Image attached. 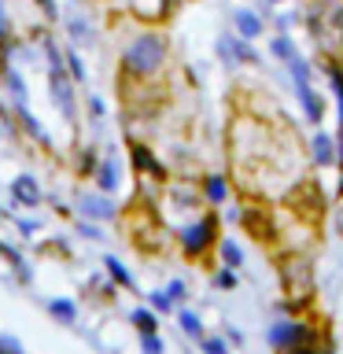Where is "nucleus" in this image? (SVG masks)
Returning a JSON list of instances; mask_svg holds the SVG:
<instances>
[{
  "mask_svg": "<svg viewBox=\"0 0 343 354\" xmlns=\"http://www.w3.org/2000/svg\"><path fill=\"white\" fill-rule=\"evenodd\" d=\"M306 26L321 55H343V0H310Z\"/></svg>",
  "mask_w": 343,
  "mask_h": 354,
  "instance_id": "obj_1",
  "label": "nucleus"
},
{
  "mask_svg": "<svg viewBox=\"0 0 343 354\" xmlns=\"http://www.w3.org/2000/svg\"><path fill=\"white\" fill-rule=\"evenodd\" d=\"M163 63H166V37H159V33H140V37H133L126 44V52H122V66L137 77L155 74Z\"/></svg>",
  "mask_w": 343,
  "mask_h": 354,
  "instance_id": "obj_2",
  "label": "nucleus"
},
{
  "mask_svg": "<svg viewBox=\"0 0 343 354\" xmlns=\"http://www.w3.org/2000/svg\"><path fill=\"white\" fill-rule=\"evenodd\" d=\"M281 288L292 303H306L314 295V270H310V262L299 259V254H288L281 262Z\"/></svg>",
  "mask_w": 343,
  "mask_h": 354,
  "instance_id": "obj_3",
  "label": "nucleus"
},
{
  "mask_svg": "<svg viewBox=\"0 0 343 354\" xmlns=\"http://www.w3.org/2000/svg\"><path fill=\"white\" fill-rule=\"evenodd\" d=\"M214 229H218V221H214V218H203L199 225L185 229V232H181V248H185V254H203V251H207V243L214 240Z\"/></svg>",
  "mask_w": 343,
  "mask_h": 354,
  "instance_id": "obj_4",
  "label": "nucleus"
},
{
  "mask_svg": "<svg viewBox=\"0 0 343 354\" xmlns=\"http://www.w3.org/2000/svg\"><path fill=\"white\" fill-rule=\"evenodd\" d=\"M52 100H55V107H59L63 118H74V85H71V77L63 74V66L52 71Z\"/></svg>",
  "mask_w": 343,
  "mask_h": 354,
  "instance_id": "obj_5",
  "label": "nucleus"
},
{
  "mask_svg": "<svg viewBox=\"0 0 343 354\" xmlns=\"http://www.w3.org/2000/svg\"><path fill=\"white\" fill-rule=\"evenodd\" d=\"M270 343L273 347H295V343H306V328L292 325V321H277L270 328Z\"/></svg>",
  "mask_w": 343,
  "mask_h": 354,
  "instance_id": "obj_6",
  "label": "nucleus"
},
{
  "mask_svg": "<svg viewBox=\"0 0 343 354\" xmlns=\"http://www.w3.org/2000/svg\"><path fill=\"white\" fill-rule=\"evenodd\" d=\"M133 15L144 19V22H163L170 15V0H129Z\"/></svg>",
  "mask_w": 343,
  "mask_h": 354,
  "instance_id": "obj_7",
  "label": "nucleus"
},
{
  "mask_svg": "<svg viewBox=\"0 0 343 354\" xmlns=\"http://www.w3.org/2000/svg\"><path fill=\"white\" fill-rule=\"evenodd\" d=\"M11 196H15L19 203H26V207H37V203H41V188H37V181H33L30 174L15 177V185H11Z\"/></svg>",
  "mask_w": 343,
  "mask_h": 354,
  "instance_id": "obj_8",
  "label": "nucleus"
},
{
  "mask_svg": "<svg viewBox=\"0 0 343 354\" xmlns=\"http://www.w3.org/2000/svg\"><path fill=\"white\" fill-rule=\"evenodd\" d=\"M77 203H82L85 218H96V221H111V218H115V207H111L107 199H100V196H89V192H85Z\"/></svg>",
  "mask_w": 343,
  "mask_h": 354,
  "instance_id": "obj_9",
  "label": "nucleus"
},
{
  "mask_svg": "<svg viewBox=\"0 0 343 354\" xmlns=\"http://www.w3.org/2000/svg\"><path fill=\"white\" fill-rule=\"evenodd\" d=\"M295 93H299V104L306 107V118H310V122H321V115H325V107H321V100L314 96V88H310V82H306V85H295Z\"/></svg>",
  "mask_w": 343,
  "mask_h": 354,
  "instance_id": "obj_10",
  "label": "nucleus"
},
{
  "mask_svg": "<svg viewBox=\"0 0 343 354\" xmlns=\"http://www.w3.org/2000/svg\"><path fill=\"white\" fill-rule=\"evenodd\" d=\"M4 82H8V88H11V96H15V104L26 107V85H22V77H19V71H15L11 63H4Z\"/></svg>",
  "mask_w": 343,
  "mask_h": 354,
  "instance_id": "obj_11",
  "label": "nucleus"
},
{
  "mask_svg": "<svg viewBox=\"0 0 343 354\" xmlns=\"http://www.w3.org/2000/svg\"><path fill=\"white\" fill-rule=\"evenodd\" d=\"M66 30H71V37H74L77 44H93V33H89V22H85L82 15H77V11H74L71 19H66Z\"/></svg>",
  "mask_w": 343,
  "mask_h": 354,
  "instance_id": "obj_12",
  "label": "nucleus"
},
{
  "mask_svg": "<svg viewBox=\"0 0 343 354\" xmlns=\"http://www.w3.org/2000/svg\"><path fill=\"white\" fill-rule=\"evenodd\" d=\"M237 30H240V37H259V33H262V22L259 19H254L251 15V11H240V15H237Z\"/></svg>",
  "mask_w": 343,
  "mask_h": 354,
  "instance_id": "obj_13",
  "label": "nucleus"
},
{
  "mask_svg": "<svg viewBox=\"0 0 343 354\" xmlns=\"http://www.w3.org/2000/svg\"><path fill=\"white\" fill-rule=\"evenodd\" d=\"M314 159L321 166H328L332 159H336V144H332V137H317L314 140Z\"/></svg>",
  "mask_w": 343,
  "mask_h": 354,
  "instance_id": "obj_14",
  "label": "nucleus"
},
{
  "mask_svg": "<svg viewBox=\"0 0 343 354\" xmlns=\"http://www.w3.org/2000/svg\"><path fill=\"white\" fill-rule=\"evenodd\" d=\"M48 310H52L55 321H66V325L74 321V303H63V299H55V303H48Z\"/></svg>",
  "mask_w": 343,
  "mask_h": 354,
  "instance_id": "obj_15",
  "label": "nucleus"
},
{
  "mask_svg": "<svg viewBox=\"0 0 343 354\" xmlns=\"http://www.w3.org/2000/svg\"><path fill=\"white\" fill-rule=\"evenodd\" d=\"M133 325L140 328V336H151V332H155V317L148 314V310H137V314H133Z\"/></svg>",
  "mask_w": 343,
  "mask_h": 354,
  "instance_id": "obj_16",
  "label": "nucleus"
},
{
  "mask_svg": "<svg viewBox=\"0 0 343 354\" xmlns=\"http://www.w3.org/2000/svg\"><path fill=\"white\" fill-rule=\"evenodd\" d=\"M115 181H118V177H115V159H107L104 166H100V188H107V192H111Z\"/></svg>",
  "mask_w": 343,
  "mask_h": 354,
  "instance_id": "obj_17",
  "label": "nucleus"
},
{
  "mask_svg": "<svg viewBox=\"0 0 343 354\" xmlns=\"http://www.w3.org/2000/svg\"><path fill=\"white\" fill-rule=\"evenodd\" d=\"M328 82H332V93H336V100H340V118H343V74L332 63H328Z\"/></svg>",
  "mask_w": 343,
  "mask_h": 354,
  "instance_id": "obj_18",
  "label": "nucleus"
},
{
  "mask_svg": "<svg viewBox=\"0 0 343 354\" xmlns=\"http://www.w3.org/2000/svg\"><path fill=\"white\" fill-rule=\"evenodd\" d=\"M221 259H225L229 270H237V266H240V248L232 240H225V243H221Z\"/></svg>",
  "mask_w": 343,
  "mask_h": 354,
  "instance_id": "obj_19",
  "label": "nucleus"
},
{
  "mask_svg": "<svg viewBox=\"0 0 343 354\" xmlns=\"http://www.w3.org/2000/svg\"><path fill=\"white\" fill-rule=\"evenodd\" d=\"M207 199H214V203L225 199V181L221 177H207Z\"/></svg>",
  "mask_w": 343,
  "mask_h": 354,
  "instance_id": "obj_20",
  "label": "nucleus"
},
{
  "mask_svg": "<svg viewBox=\"0 0 343 354\" xmlns=\"http://www.w3.org/2000/svg\"><path fill=\"white\" fill-rule=\"evenodd\" d=\"M273 55H281L284 63H292V59H295V48H292V41H288V37H277V41H273Z\"/></svg>",
  "mask_w": 343,
  "mask_h": 354,
  "instance_id": "obj_21",
  "label": "nucleus"
},
{
  "mask_svg": "<svg viewBox=\"0 0 343 354\" xmlns=\"http://www.w3.org/2000/svg\"><path fill=\"white\" fill-rule=\"evenodd\" d=\"M107 270H111V277H115V281L118 284H133V277H129V270H126V266H122V262H115V259H107Z\"/></svg>",
  "mask_w": 343,
  "mask_h": 354,
  "instance_id": "obj_22",
  "label": "nucleus"
},
{
  "mask_svg": "<svg viewBox=\"0 0 343 354\" xmlns=\"http://www.w3.org/2000/svg\"><path fill=\"white\" fill-rule=\"evenodd\" d=\"M181 328H185L192 339H203V328H199V317H196V314H181Z\"/></svg>",
  "mask_w": 343,
  "mask_h": 354,
  "instance_id": "obj_23",
  "label": "nucleus"
},
{
  "mask_svg": "<svg viewBox=\"0 0 343 354\" xmlns=\"http://www.w3.org/2000/svg\"><path fill=\"white\" fill-rule=\"evenodd\" d=\"M133 159H137V166H144V170L159 174V162H155V159H151V155L144 151V148H133Z\"/></svg>",
  "mask_w": 343,
  "mask_h": 354,
  "instance_id": "obj_24",
  "label": "nucleus"
},
{
  "mask_svg": "<svg viewBox=\"0 0 343 354\" xmlns=\"http://www.w3.org/2000/svg\"><path fill=\"white\" fill-rule=\"evenodd\" d=\"M140 347H144V354H163V339L151 332V336H140Z\"/></svg>",
  "mask_w": 343,
  "mask_h": 354,
  "instance_id": "obj_25",
  "label": "nucleus"
},
{
  "mask_svg": "<svg viewBox=\"0 0 343 354\" xmlns=\"http://www.w3.org/2000/svg\"><path fill=\"white\" fill-rule=\"evenodd\" d=\"M0 354H22L19 339H11V336H0Z\"/></svg>",
  "mask_w": 343,
  "mask_h": 354,
  "instance_id": "obj_26",
  "label": "nucleus"
},
{
  "mask_svg": "<svg viewBox=\"0 0 343 354\" xmlns=\"http://www.w3.org/2000/svg\"><path fill=\"white\" fill-rule=\"evenodd\" d=\"M203 351L207 354H225V343H221L218 336H210V339H203Z\"/></svg>",
  "mask_w": 343,
  "mask_h": 354,
  "instance_id": "obj_27",
  "label": "nucleus"
},
{
  "mask_svg": "<svg viewBox=\"0 0 343 354\" xmlns=\"http://www.w3.org/2000/svg\"><path fill=\"white\" fill-rule=\"evenodd\" d=\"M284 354H325V351L310 347V343H295V347H284Z\"/></svg>",
  "mask_w": 343,
  "mask_h": 354,
  "instance_id": "obj_28",
  "label": "nucleus"
},
{
  "mask_svg": "<svg viewBox=\"0 0 343 354\" xmlns=\"http://www.w3.org/2000/svg\"><path fill=\"white\" fill-rule=\"evenodd\" d=\"M166 299H170V303H174V299H185V284H181V281H174L170 288H166Z\"/></svg>",
  "mask_w": 343,
  "mask_h": 354,
  "instance_id": "obj_29",
  "label": "nucleus"
},
{
  "mask_svg": "<svg viewBox=\"0 0 343 354\" xmlns=\"http://www.w3.org/2000/svg\"><path fill=\"white\" fill-rule=\"evenodd\" d=\"M151 306H155V310H170V299H166V292H155V295H151Z\"/></svg>",
  "mask_w": 343,
  "mask_h": 354,
  "instance_id": "obj_30",
  "label": "nucleus"
},
{
  "mask_svg": "<svg viewBox=\"0 0 343 354\" xmlns=\"http://www.w3.org/2000/svg\"><path fill=\"white\" fill-rule=\"evenodd\" d=\"M66 59H71V71L77 74V77H85V71H82V63H77V55L71 52V55H66Z\"/></svg>",
  "mask_w": 343,
  "mask_h": 354,
  "instance_id": "obj_31",
  "label": "nucleus"
},
{
  "mask_svg": "<svg viewBox=\"0 0 343 354\" xmlns=\"http://www.w3.org/2000/svg\"><path fill=\"white\" fill-rule=\"evenodd\" d=\"M41 8H44V15H48V19H55V4H52V0H41Z\"/></svg>",
  "mask_w": 343,
  "mask_h": 354,
  "instance_id": "obj_32",
  "label": "nucleus"
},
{
  "mask_svg": "<svg viewBox=\"0 0 343 354\" xmlns=\"http://www.w3.org/2000/svg\"><path fill=\"white\" fill-rule=\"evenodd\" d=\"M8 33V15H4V4H0V37Z\"/></svg>",
  "mask_w": 343,
  "mask_h": 354,
  "instance_id": "obj_33",
  "label": "nucleus"
},
{
  "mask_svg": "<svg viewBox=\"0 0 343 354\" xmlns=\"http://www.w3.org/2000/svg\"><path fill=\"white\" fill-rule=\"evenodd\" d=\"M336 225H340V232H343V203H340V210H336Z\"/></svg>",
  "mask_w": 343,
  "mask_h": 354,
  "instance_id": "obj_34",
  "label": "nucleus"
},
{
  "mask_svg": "<svg viewBox=\"0 0 343 354\" xmlns=\"http://www.w3.org/2000/svg\"><path fill=\"white\" fill-rule=\"evenodd\" d=\"M340 148H343V133H340Z\"/></svg>",
  "mask_w": 343,
  "mask_h": 354,
  "instance_id": "obj_35",
  "label": "nucleus"
}]
</instances>
